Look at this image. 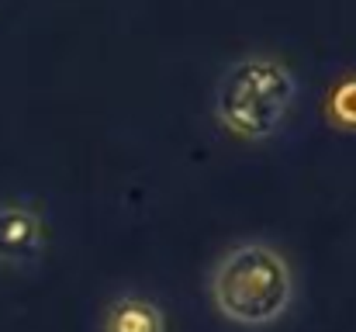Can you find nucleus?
Instances as JSON below:
<instances>
[{"instance_id":"f257e3e1","label":"nucleus","mask_w":356,"mask_h":332,"mask_svg":"<svg viewBox=\"0 0 356 332\" xmlns=\"http://www.w3.org/2000/svg\"><path fill=\"white\" fill-rule=\"evenodd\" d=\"M215 305L238 326H266L280 319L291 305L294 284L287 263L259 242L236 246L215 270L211 280Z\"/></svg>"},{"instance_id":"f03ea898","label":"nucleus","mask_w":356,"mask_h":332,"mask_svg":"<svg viewBox=\"0 0 356 332\" xmlns=\"http://www.w3.org/2000/svg\"><path fill=\"white\" fill-rule=\"evenodd\" d=\"M298 97L294 77L273 59L236 63L215 94L218 118L245 139H270Z\"/></svg>"},{"instance_id":"7ed1b4c3","label":"nucleus","mask_w":356,"mask_h":332,"mask_svg":"<svg viewBox=\"0 0 356 332\" xmlns=\"http://www.w3.org/2000/svg\"><path fill=\"white\" fill-rule=\"evenodd\" d=\"M38 246H42V228L31 212L0 208V260L28 263L38 256Z\"/></svg>"},{"instance_id":"20e7f679","label":"nucleus","mask_w":356,"mask_h":332,"mask_svg":"<svg viewBox=\"0 0 356 332\" xmlns=\"http://www.w3.org/2000/svg\"><path fill=\"white\" fill-rule=\"evenodd\" d=\"M108 332H163V315L152 301L121 298L108 312Z\"/></svg>"},{"instance_id":"39448f33","label":"nucleus","mask_w":356,"mask_h":332,"mask_svg":"<svg viewBox=\"0 0 356 332\" xmlns=\"http://www.w3.org/2000/svg\"><path fill=\"white\" fill-rule=\"evenodd\" d=\"M336 114H339L343 121L356 125V84H350V87L339 90V97H336Z\"/></svg>"}]
</instances>
